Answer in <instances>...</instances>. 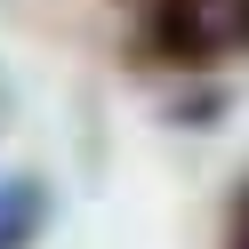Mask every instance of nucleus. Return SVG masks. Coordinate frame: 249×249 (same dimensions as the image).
Returning <instances> with one entry per match:
<instances>
[{
    "instance_id": "nucleus-1",
    "label": "nucleus",
    "mask_w": 249,
    "mask_h": 249,
    "mask_svg": "<svg viewBox=\"0 0 249 249\" xmlns=\"http://www.w3.org/2000/svg\"><path fill=\"white\" fill-rule=\"evenodd\" d=\"M217 49H233L217 0H153V17H145V56H161V65H209Z\"/></svg>"
},
{
    "instance_id": "nucleus-2",
    "label": "nucleus",
    "mask_w": 249,
    "mask_h": 249,
    "mask_svg": "<svg viewBox=\"0 0 249 249\" xmlns=\"http://www.w3.org/2000/svg\"><path fill=\"white\" fill-rule=\"evenodd\" d=\"M33 225H40V193L33 185H8V193H0V249H17Z\"/></svg>"
},
{
    "instance_id": "nucleus-3",
    "label": "nucleus",
    "mask_w": 249,
    "mask_h": 249,
    "mask_svg": "<svg viewBox=\"0 0 249 249\" xmlns=\"http://www.w3.org/2000/svg\"><path fill=\"white\" fill-rule=\"evenodd\" d=\"M225 8V40H249V0H217Z\"/></svg>"
},
{
    "instance_id": "nucleus-4",
    "label": "nucleus",
    "mask_w": 249,
    "mask_h": 249,
    "mask_svg": "<svg viewBox=\"0 0 249 249\" xmlns=\"http://www.w3.org/2000/svg\"><path fill=\"white\" fill-rule=\"evenodd\" d=\"M225 249H249V185H241V201H233V233H225Z\"/></svg>"
}]
</instances>
